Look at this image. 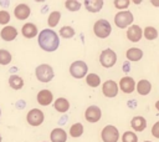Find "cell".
<instances>
[{
    "label": "cell",
    "mask_w": 159,
    "mask_h": 142,
    "mask_svg": "<svg viewBox=\"0 0 159 142\" xmlns=\"http://www.w3.org/2000/svg\"><path fill=\"white\" fill-rule=\"evenodd\" d=\"M45 120V116H43V112L39 108H32L27 112L26 115V121L30 126H34V127H37L40 126Z\"/></svg>",
    "instance_id": "8"
},
{
    "label": "cell",
    "mask_w": 159,
    "mask_h": 142,
    "mask_svg": "<svg viewBox=\"0 0 159 142\" xmlns=\"http://www.w3.org/2000/svg\"><path fill=\"white\" fill-rule=\"evenodd\" d=\"M1 141H2V137H1V135H0V142H1Z\"/></svg>",
    "instance_id": "38"
},
{
    "label": "cell",
    "mask_w": 159,
    "mask_h": 142,
    "mask_svg": "<svg viewBox=\"0 0 159 142\" xmlns=\"http://www.w3.org/2000/svg\"><path fill=\"white\" fill-rule=\"evenodd\" d=\"M152 135L155 138H159V121L153 125V127H152Z\"/></svg>",
    "instance_id": "34"
},
{
    "label": "cell",
    "mask_w": 159,
    "mask_h": 142,
    "mask_svg": "<svg viewBox=\"0 0 159 142\" xmlns=\"http://www.w3.org/2000/svg\"><path fill=\"white\" fill-rule=\"evenodd\" d=\"M152 4H153L154 6H159V1H157V0H153V1H152Z\"/></svg>",
    "instance_id": "36"
},
{
    "label": "cell",
    "mask_w": 159,
    "mask_h": 142,
    "mask_svg": "<svg viewBox=\"0 0 159 142\" xmlns=\"http://www.w3.org/2000/svg\"><path fill=\"white\" fill-rule=\"evenodd\" d=\"M36 98L41 106H48L53 101V95L50 90H41V91H39Z\"/></svg>",
    "instance_id": "14"
},
{
    "label": "cell",
    "mask_w": 159,
    "mask_h": 142,
    "mask_svg": "<svg viewBox=\"0 0 159 142\" xmlns=\"http://www.w3.org/2000/svg\"><path fill=\"white\" fill-rule=\"evenodd\" d=\"M10 21V14L6 10H0V25H7Z\"/></svg>",
    "instance_id": "32"
},
{
    "label": "cell",
    "mask_w": 159,
    "mask_h": 142,
    "mask_svg": "<svg viewBox=\"0 0 159 142\" xmlns=\"http://www.w3.org/2000/svg\"><path fill=\"white\" fill-rule=\"evenodd\" d=\"M37 42L39 46L47 52H53L58 49L60 46V37L56 31L52 29H43L40 31L37 36Z\"/></svg>",
    "instance_id": "1"
},
{
    "label": "cell",
    "mask_w": 159,
    "mask_h": 142,
    "mask_svg": "<svg viewBox=\"0 0 159 142\" xmlns=\"http://www.w3.org/2000/svg\"><path fill=\"white\" fill-rule=\"evenodd\" d=\"M102 117V111L98 106L96 105H92V106H88L84 111V118L87 122L89 123H96L101 120Z\"/></svg>",
    "instance_id": "9"
},
{
    "label": "cell",
    "mask_w": 159,
    "mask_h": 142,
    "mask_svg": "<svg viewBox=\"0 0 159 142\" xmlns=\"http://www.w3.org/2000/svg\"><path fill=\"white\" fill-rule=\"evenodd\" d=\"M133 14L128 10H122L114 15V24L119 29H125L133 22Z\"/></svg>",
    "instance_id": "5"
},
{
    "label": "cell",
    "mask_w": 159,
    "mask_h": 142,
    "mask_svg": "<svg viewBox=\"0 0 159 142\" xmlns=\"http://www.w3.org/2000/svg\"><path fill=\"white\" fill-rule=\"evenodd\" d=\"M102 92L106 97H116L118 93V85L113 80H107L102 85Z\"/></svg>",
    "instance_id": "10"
},
{
    "label": "cell",
    "mask_w": 159,
    "mask_h": 142,
    "mask_svg": "<svg viewBox=\"0 0 159 142\" xmlns=\"http://www.w3.org/2000/svg\"><path fill=\"white\" fill-rule=\"evenodd\" d=\"M0 36L4 41H12L17 36V30L14 26H4L0 31Z\"/></svg>",
    "instance_id": "15"
},
{
    "label": "cell",
    "mask_w": 159,
    "mask_h": 142,
    "mask_svg": "<svg viewBox=\"0 0 159 142\" xmlns=\"http://www.w3.org/2000/svg\"><path fill=\"white\" fill-rule=\"evenodd\" d=\"M9 86L14 90H21L24 87V80L19 75H10L9 77Z\"/></svg>",
    "instance_id": "23"
},
{
    "label": "cell",
    "mask_w": 159,
    "mask_h": 142,
    "mask_svg": "<svg viewBox=\"0 0 159 142\" xmlns=\"http://www.w3.org/2000/svg\"><path fill=\"white\" fill-rule=\"evenodd\" d=\"M0 116H1V110H0Z\"/></svg>",
    "instance_id": "40"
},
{
    "label": "cell",
    "mask_w": 159,
    "mask_h": 142,
    "mask_svg": "<svg viewBox=\"0 0 159 142\" xmlns=\"http://www.w3.org/2000/svg\"><path fill=\"white\" fill-rule=\"evenodd\" d=\"M93 32H94V35H96L97 37H99V39H106V37H108V36L111 35V32H112V26H111V24H109L108 20H106V19H99V20H97V21L94 22V25H93Z\"/></svg>",
    "instance_id": "2"
},
{
    "label": "cell",
    "mask_w": 159,
    "mask_h": 142,
    "mask_svg": "<svg viewBox=\"0 0 159 142\" xmlns=\"http://www.w3.org/2000/svg\"><path fill=\"white\" fill-rule=\"evenodd\" d=\"M135 90H137V92L139 95L145 96V95H148L152 91V83L148 80H140V81H138Z\"/></svg>",
    "instance_id": "21"
},
{
    "label": "cell",
    "mask_w": 159,
    "mask_h": 142,
    "mask_svg": "<svg viewBox=\"0 0 159 142\" xmlns=\"http://www.w3.org/2000/svg\"><path fill=\"white\" fill-rule=\"evenodd\" d=\"M30 14H31L30 6L26 5V4H24V2L16 5L15 9H14V15H15V17L19 19V20H25V19H27V17L30 16Z\"/></svg>",
    "instance_id": "12"
},
{
    "label": "cell",
    "mask_w": 159,
    "mask_h": 142,
    "mask_svg": "<svg viewBox=\"0 0 159 142\" xmlns=\"http://www.w3.org/2000/svg\"><path fill=\"white\" fill-rule=\"evenodd\" d=\"M21 34L24 35V37L26 39H32L35 36H39L37 35V27L35 24L32 22H26L22 27H21Z\"/></svg>",
    "instance_id": "18"
},
{
    "label": "cell",
    "mask_w": 159,
    "mask_h": 142,
    "mask_svg": "<svg viewBox=\"0 0 159 142\" xmlns=\"http://www.w3.org/2000/svg\"><path fill=\"white\" fill-rule=\"evenodd\" d=\"M99 62L103 67L109 69L117 62V54L112 49H104L99 55Z\"/></svg>",
    "instance_id": "7"
},
{
    "label": "cell",
    "mask_w": 159,
    "mask_h": 142,
    "mask_svg": "<svg viewBox=\"0 0 159 142\" xmlns=\"http://www.w3.org/2000/svg\"><path fill=\"white\" fill-rule=\"evenodd\" d=\"M144 142H152V141H144Z\"/></svg>",
    "instance_id": "39"
},
{
    "label": "cell",
    "mask_w": 159,
    "mask_h": 142,
    "mask_svg": "<svg viewBox=\"0 0 159 142\" xmlns=\"http://www.w3.org/2000/svg\"><path fill=\"white\" fill-rule=\"evenodd\" d=\"M122 142H138V136L132 131H125L122 135Z\"/></svg>",
    "instance_id": "31"
},
{
    "label": "cell",
    "mask_w": 159,
    "mask_h": 142,
    "mask_svg": "<svg viewBox=\"0 0 159 142\" xmlns=\"http://www.w3.org/2000/svg\"><path fill=\"white\" fill-rule=\"evenodd\" d=\"M53 107H55V110H56L57 112L65 113V112H67L68 108H70V102H68V100L65 98V97H58V98L55 100Z\"/></svg>",
    "instance_id": "20"
},
{
    "label": "cell",
    "mask_w": 159,
    "mask_h": 142,
    "mask_svg": "<svg viewBox=\"0 0 159 142\" xmlns=\"http://www.w3.org/2000/svg\"><path fill=\"white\" fill-rule=\"evenodd\" d=\"M155 108H157V110L159 111V100H158V101L155 102Z\"/></svg>",
    "instance_id": "37"
},
{
    "label": "cell",
    "mask_w": 159,
    "mask_h": 142,
    "mask_svg": "<svg viewBox=\"0 0 159 142\" xmlns=\"http://www.w3.org/2000/svg\"><path fill=\"white\" fill-rule=\"evenodd\" d=\"M128 66H129V65H128V62H125V64L123 65V70H125V71H128Z\"/></svg>",
    "instance_id": "35"
},
{
    "label": "cell",
    "mask_w": 159,
    "mask_h": 142,
    "mask_svg": "<svg viewBox=\"0 0 159 142\" xmlns=\"http://www.w3.org/2000/svg\"><path fill=\"white\" fill-rule=\"evenodd\" d=\"M143 36V30L138 25H132L127 30V39L132 42H138Z\"/></svg>",
    "instance_id": "13"
},
{
    "label": "cell",
    "mask_w": 159,
    "mask_h": 142,
    "mask_svg": "<svg viewBox=\"0 0 159 142\" xmlns=\"http://www.w3.org/2000/svg\"><path fill=\"white\" fill-rule=\"evenodd\" d=\"M60 35H61L63 39H71V37L75 36V29H73L72 26H68V25L62 26V27L60 29Z\"/></svg>",
    "instance_id": "28"
},
{
    "label": "cell",
    "mask_w": 159,
    "mask_h": 142,
    "mask_svg": "<svg viewBox=\"0 0 159 142\" xmlns=\"http://www.w3.org/2000/svg\"><path fill=\"white\" fill-rule=\"evenodd\" d=\"M130 126L135 132H142L147 127V120L143 116H134L130 120Z\"/></svg>",
    "instance_id": "17"
},
{
    "label": "cell",
    "mask_w": 159,
    "mask_h": 142,
    "mask_svg": "<svg viewBox=\"0 0 159 142\" xmlns=\"http://www.w3.org/2000/svg\"><path fill=\"white\" fill-rule=\"evenodd\" d=\"M86 82H87L88 86H91V87L94 88V87H97V86L101 85V77L97 73H88L86 76Z\"/></svg>",
    "instance_id": "26"
},
{
    "label": "cell",
    "mask_w": 159,
    "mask_h": 142,
    "mask_svg": "<svg viewBox=\"0 0 159 142\" xmlns=\"http://www.w3.org/2000/svg\"><path fill=\"white\" fill-rule=\"evenodd\" d=\"M83 125L81 122H76L71 126L70 128V136L73 137V138H77V137H81L83 135Z\"/></svg>",
    "instance_id": "24"
},
{
    "label": "cell",
    "mask_w": 159,
    "mask_h": 142,
    "mask_svg": "<svg viewBox=\"0 0 159 142\" xmlns=\"http://www.w3.org/2000/svg\"><path fill=\"white\" fill-rule=\"evenodd\" d=\"M86 10L89 12H98L103 7V0H84L83 1Z\"/></svg>",
    "instance_id": "19"
},
{
    "label": "cell",
    "mask_w": 159,
    "mask_h": 142,
    "mask_svg": "<svg viewBox=\"0 0 159 142\" xmlns=\"http://www.w3.org/2000/svg\"><path fill=\"white\" fill-rule=\"evenodd\" d=\"M11 60H12L11 54L5 49H0V65H4V66L9 65L11 62Z\"/></svg>",
    "instance_id": "27"
},
{
    "label": "cell",
    "mask_w": 159,
    "mask_h": 142,
    "mask_svg": "<svg viewBox=\"0 0 159 142\" xmlns=\"http://www.w3.org/2000/svg\"><path fill=\"white\" fill-rule=\"evenodd\" d=\"M50 140H51V142H66L67 141V132L63 128L56 127L51 131Z\"/></svg>",
    "instance_id": "16"
},
{
    "label": "cell",
    "mask_w": 159,
    "mask_h": 142,
    "mask_svg": "<svg viewBox=\"0 0 159 142\" xmlns=\"http://www.w3.org/2000/svg\"><path fill=\"white\" fill-rule=\"evenodd\" d=\"M88 66L84 61L82 60H77V61H73L71 65H70V73L72 77L75 78H82V77H86L88 73Z\"/></svg>",
    "instance_id": "4"
},
{
    "label": "cell",
    "mask_w": 159,
    "mask_h": 142,
    "mask_svg": "<svg viewBox=\"0 0 159 142\" xmlns=\"http://www.w3.org/2000/svg\"><path fill=\"white\" fill-rule=\"evenodd\" d=\"M35 75L40 82H50L53 78L55 72L52 66H50L48 64H41L35 69Z\"/></svg>",
    "instance_id": "3"
},
{
    "label": "cell",
    "mask_w": 159,
    "mask_h": 142,
    "mask_svg": "<svg viewBox=\"0 0 159 142\" xmlns=\"http://www.w3.org/2000/svg\"><path fill=\"white\" fill-rule=\"evenodd\" d=\"M65 6H66V9L70 10V11H78V10L81 9L82 4H81L80 1H77V0H67V1L65 2Z\"/></svg>",
    "instance_id": "30"
},
{
    "label": "cell",
    "mask_w": 159,
    "mask_h": 142,
    "mask_svg": "<svg viewBox=\"0 0 159 142\" xmlns=\"http://www.w3.org/2000/svg\"><path fill=\"white\" fill-rule=\"evenodd\" d=\"M144 37L147 40H155L158 37V30L153 26H147L144 29Z\"/></svg>",
    "instance_id": "29"
},
{
    "label": "cell",
    "mask_w": 159,
    "mask_h": 142,
    "mask_svg": "<svg viewBox=\"0 0 159 142\" xmlns=\"http://www.w3.org/2000/svg\"><path fill=\"white\" fill-rule=\"evenodd\" d=\"M125 56L129 61H139L143 57V51L138 47H130L127 50Z\"/></svg>",
    "instance_id": "22"
},
{
    "label": "cell",
    "mask_w": 159,
    "mask_h": 142,
    "mask_svg": "<svg viewBox=\"0 0 159 142\" xmlns=\"http://www.w3.org/2000/svg\"><path fill=\"white\" fill-rule=\"evenodd\" d=\"M101 138L103 142H118L119 140V131L116 126L107 125L103 127L101 132Z\"/></svg>",
    "instance_id": "6"
},
{
    "label": "cell",
    "mask_w": 159,
    "mask_h": 142,
    "mask_svg": "<svg viewBox=\"0 0 159 142\" xmlns=\"http://www.w3.org/2000/svg\"><path fill=\"white\" fill-rule=\"evenodd\" d=\"M119 88L124 92V93H132L134 91V88H137V83L135 81L129 77V76H124L120 78L119 81Z\"/></svg>",
    "instance_id": "11"
},
{
    "label": "cell",
    "mask_w": 159,
    "mask_h": 142,
    "mask_svg": "<svg viewBox=\"0 0 159 142\" xmlns=\"http://www.w3.org/2000/svg\"><path fill=\"white\" fill-rule=\"evenodd\" d=\"M114 7H117V9H127L128 6H129V4H130V1L129 0H114Z\"/></svg>",
    "instance_id": "33"
},
{
    "label": "cell",
    "mask_w": 159,
    "mask_h": 142,
    "mask_svg": "<svg viewBox=\"0 0 159 142\" xmlns=\"http://www.w3.org/2000/svg\"><path fill=\"white\" fill-rule=\"evenodd\" d=\"M61 20V12L60 11H52L48 14V17H47V25L50 27H55L57 26V24L60 22Z\"/></svg>",
    "instance_id": "25"
}]
</instances>
